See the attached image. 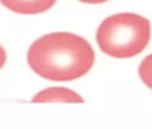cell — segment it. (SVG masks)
Listing matches in <instances>:
<instances>
[{"mask_svg":"<svg viewBox=\"0 0 152 129\" xmlns=\"http://www.w3.org/2000/svg\"><path fill=\"white\" fill-rule=\"evenodd\" d=\"M27 62L38 75L50 81H73L85 75L94 63L88 40L72 32H51L28 49Z\"/></svg>","mask_w":152,"mask_h":129,"instance_id":"cell-1","label":"cell"},{"mask_svg":"<svg viewBox=\"0 0 152 129\" xmlns=\"http://www.w3.org/2000/svg\"><path fill=\"white\" fill-rule=\"evenodd\" d=\"M151 38L148 19L132 12L106 17L100 24L96 40L100 50L115 58H131L140 54Z\"/></svg>","mask_w":152,"mask_h":129,"instance_id":"cell-2","label":"cell"},{"mask_svg":"<svg viewBox=\"0 0 152 129\" xmlns=\"http://www.w3.org/2000/svg\"><path fill=\"white\" fill-rule=\"evenodd\" d=\"M57 0H0L6 8L16 14L34 15L50 9Z\"/></svg>","mask_w":152,"mask_h":129,"instance_id":"cell-3","label":"cell"},{"mask_svg":"<svg viewBox=\"0 0 152 129\" xmlns=\"http://www.w3.org/2000/svg\"><path fill=\"white\" fill-rule=\"evenodd\" d=\"M31 101L32 102H83L80 94L67 87H49L40 90L32 97Z\"/></svg>","mask_w":152,"mask_h":129,"instance_id":"cell-4","label":"cell"},{"mask_svg":"<svg viewBox=\"0 0 152 129\" xmlns=\"http://www.w3.org/2000/svg\"><path fill=\"white\" fill-rule=\"evenodd\" d=\"M139 75L149 89H152V54L141 60L139 66Z\"/></svg>","mask_w":152,"mask_h":129,"instance_id":"cell-5","label":"cell"},{"mask_svg":"<svg viewBox=\"0 0 152 129\" xmlns=\"http://www.w3.org/2000/svg\"><path fill=\"white\" fill-rule=\"evenodd\" d=\"M6 59H7V57H6V51H4V49L1 46H0V69L4 66V63H6Z\"/></svg>","mask_w":152,"mask_h":129,"instance_id":"cell-6","label":"cell"},{"mask_svg":"<svg viewBox=\"0 0 152 129\" xmlns=\"http://www.w3.org/2000/svg\"><path fill=\"white\" fill-rule=\"evenodd\" d=\"M82 3H89V4H98V3H105L108 0H80Z\"/></svg>","mask_w":152,"mask_h":129,"instance_id":"cell-7","label":"cell"}]
</instances>
